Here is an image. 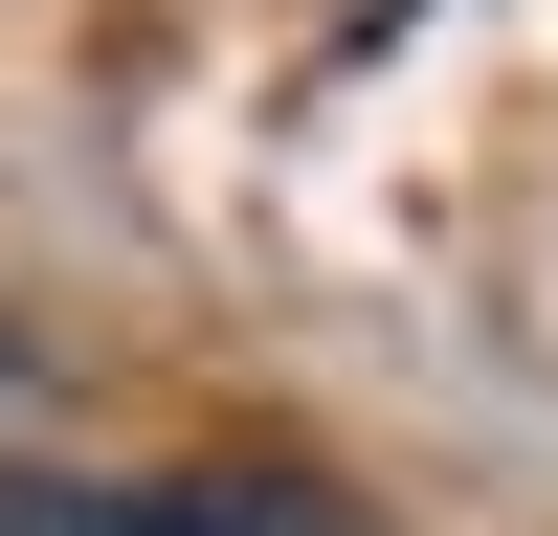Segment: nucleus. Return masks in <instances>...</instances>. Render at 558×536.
I'll list each match as a JSON object with an SVG mask.
<instances>
[{
    "mask_svg": "<svg viewBox=\"0 0 558 536\" xmlns=\"http://www.w3.org/2000/svg\"><path fill=\"white\" fill-rule=\"evenodd\" d=\"M0 536H357V491H313V470H68V447H0Z\"/></svg>",
    "mask_w": 558,
    "mask_h": 536,
    "instance_id": "1",
    "label": "nucleus"
},
{
    "mask_svg": "<svg viewBox=\"0 0 558 536\" xmlns=\"http://www.w3.org/2000/svg\"><path fill=\"white\" fill-rule=\"evenodd\" d=\"M336 23H402V0H336Z\"/></svg>",
    "mask_w": 558,
    "mask_h": 536,
    "instance_id": "3",
    "label": "nucleus"
},
{
    "mask_svg": "<svg viewBox=\"0 0 558 536\" xmlns=\"http://www.w3.org/2000/svg\"><path fill=\"white\" fill-rule=\"evenodd\" d=\"M45 402H68V380H45V336L0 313V447H45Z\"/></svg>",
    "mask_w": 558,
    "mask_h": 536,
    "instance_id": "2",
    "label": "nucleus"
}]
</instances>
